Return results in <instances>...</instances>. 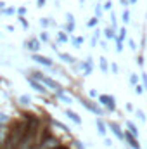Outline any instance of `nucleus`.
<instances>
[{"label":"nucleus","mask_w":147,"mask_h":149,"mask_svg":"<svg viewBox=\"0 0 147 149\" xmlns=\"http://www.w3.org/2000/svg\"><path fill=\"white\" fill-rule=\"evenodd\" d=\"M81 106H85L88 111L94 113L95 116H104V111H102V108H99L95 102H92V101H90V99H87V97H81Z\"/></svg>","instance_id":"1"},{"label":"nucleus","mask_w":147,"mask_h":149,"mask_svg":"<svg viewBox=\"0 0 147 149\" xmlns=\"http://www.w3.org/2000/svg\"><path fill=\"white\" fill-rule=\"evenodd\" d=\"M97 99H99V102H101L104 108H107L109 111H116V99H114L112 95H106V94H102V95H99Z\"/></svg>","instance_id":"2"},{"label":"nucleus","mask_w":147,"mask_h":149,"mask_svg":"<svg viewBox=\"0 0 147 149\" xmlns=\"http://www.w3.org/2000/svg\"><path fill=\"white\" fill-rule=\"evenodd\" d=\"M26 80H28V83L33 87V90H35V92H38V94H43V95H47V94H49V88H47L43 83H40V81H37V80H33L31 76H26Z\"/></svg>","instance_id":"3"},{"label":"nucleus","mask_w":147,"mask_h":149,"mask_svg":"<svg viewBox=\"0 0 147 149\" xmlns=\"http://www.w3.org/2000/svg\"><path fill=\"white\" fill-rule=\"evenodd\" d=\"M31 59L38 63V64H43V66H47V68H54V63H52V59L50 57H47V56H40V54H33L31 56Z\"/></svg>","instance_id":"4"},{"label":"nucleus","mask_w":147,"mask_h":149,"mask_svg":"<svg viewBox=\"0 0 147 149\" xmlns=\"http://www.w3.org/2000/svg\"><path fill=\"white\" fill-rule=\"evenodd\" d=\"M107 127L112 130V134H114L119 141H125V132L121 130V127H119V123H118V121H109V123H107Z\"/></svg>","instance_id":"5"},{"label":"nucleus","mask_w":147,"mask_h":149,"mask_svg":"<svg viewBox=\"0 0 147 149\" xmlns=\"http://www.w3.org/2000/svg\"><path fill=\"white\" fill-rule=\"evenodd\" d=\"M42 83H43V85H47L49 88H54L55 92H61V90H64V88L61 87V83H59V81H55V80H52V78H49V76H43Z\"/></svg>","instance_id":"6"},{"label":"nucleus","mask_w":147,"mask_h":149,"mask_svg":"<svg viewBox=\"0 0 147 149\" xmlns=\"http://www.w3.org/2000/svg\"><path fill=\"white\" fill-rule=\"evenodd\" d=\"M24 47H26V49H30L31 52H37V50H40L42 43H40V40H38V38H30V40H26V42H24Z\"/></svg>","instance_id":"7"},{"label":"nucleus","mask_w":147,"mask_h":149,"mask_svg":"<svg viewBox=\"0 0 147 149\" xmlns=\"http://www.w3.org/2000/svg\"><path fill=\"white\" fill-rule=\"evenodd\" d=\"M81 70H83V76H90V74H92L94 66H92V57H90V56L87 57V61L81 63Z\"/></svg>","instance_id":"8"},{"label":"nucleus","mask_w":147,"mask_h":149,"mask_svg":"<svg viewBox=\"0 0 147 149\" xmlns=\"http://www.w3.org/2000/svg\"><path fill=\"white\" fill-rule=\"evenodd\" d=\"M125 141L128 142V146H130L132 149H140V144H139V139H137V137H133L132 134L125 132Z\"/></svg>","instance_id":"9"},{"label":"nucleus","mask_w":147,"mask_h":149,"mask_svg":"<svg viewBox=\"0 0 147 149\" xmlns=\"http://www.w3.org/2000/svg\"><path fill=\"white\" fill-rule=\"evenodd\" d=\"M95 127H97V132H99L102 137H106V132H107V125L104 123V120H102V118H97V120H95Z\"/></svg>","instance_id":"10"},{"label":"nucleus","mask_w":147,"mask_h":149,"mask_svg":"<svg viewBox=\"0 0 147 149\" xmlns=\"http://www.w3.org/2000/svg\"><path fill=\"white\" fill-rule=\"evenodd\" d=\"M125 125H126V128H128L126 132H128V134H132L133 137H137V139H139V128H137V125H135L133 121H130V120H126V121H125Z\"/></svg>","instance_id":"11"},{"label":"nucleus","mask_w":147,"mask_h":149,"mask_svg":"<svg viewBox=\"0 0 147 149\" xmlns=\"http://www.w3.org/2000/svg\"><path fill=\"white\" fill-rule=\"evenodd\" d=\"M66 116H68L71 121H74L76 125H81V118H80V114H78V113H74L73 109H66Z\"/></svg>","instance_id":"12"},{"label":"nucleus","mask_w":147,"mask_h":149,"mask_svg":"<svg viewBox=\"0 0 147 149\" xmlns=\"http://www.w3.org/2000/svg\"><path fill=\"white\" fill-rule=\"evenodd\" d=\"M57 56H59V59H62L64 63H69V64H73L74 61H76V59H74L71 54H66V52H59Z\"/></svg>","instance_id":"13"},{"label":"nucleus","mask_w":147,"mask_h":149,"mask_svg":"<svg viewBox=\"0 0 147 149\" xmlns=\"http://www.w3.org/2000/svg\"><path fill=\"white\" fill-rule=\"evenodd\" d=\"M50 123H52V127H54V128H59V130H62V132H66V134L69 132V128H68V127H66L64 123L57 121V120H50Z\"/></svg>","instance_id":"14"},{"label":"nucleus","mask_w":147,"mask_h":149,"mask_svg":"<svg viewBox=\"0 0 147 149\" xmlns=\"http://www.w3.org/2000/svg\"><path fill=\"white\" fill-rule=\"evenodd\" d=\"M104 37L107 38V40H116V38H118L116 30H112V28H106V30H104Z\"/></svg>","instance_id":"15"},{"label":"nucleus","mask_w":147,"mask_h":149,"mask_svg":"<svg viewBox=\"0 0 147 149\" xmlns=\"http://www.w3.org/2000/svg\"><path fill=\"white\" fill-rule=\"evenodd\" d=\"M57 42H59V43H68V42H69V37H68V33H64V31L57 33Z\"/></svg>","instance_id":"16"},{"label":"nucleus","mask_w":147,"mask_h":149,"mask_svg":"<svg viewBox=\"0 0 147 149\" xmlns=\"http://www.w3.org/2000/svg\"><path fill=\"white\" fill-rule=\"evenodd\" d=\"M83 42H85V38L83 37L71 38V43H73V47H76V49H80V45H83Z\"/></svg>","instance_id":"17"},{"label":"nucleus","mask_w":147,"mask_h":149,"mask_svg":"<svg viewBox=\"0 0 147 149\" xmlns=\"http://www.w3.org/2000/svg\"><path fill=\"white\" fill-rule=\"evenodd\" d=\"M99 61H101V63H99V66H101V70H102L104 73H107V70H109V66H107V59H106V57H101Z\"/></svg>","instance_id":"18"},{"label":"nucleus","mask_w":147,"mask_h":149,"mask_svg":"<svg viewBox=\"0 0 147 149\" xmlns=\"http://www.w3.org/2000/svg\"><path fill=\"white\" fill-rule=\"evenodd\" d=\"M121 21H123L125 24H128V23H130V10H128V9H125V10H123V14H121Z\"/></svg>","instance_id":"19"},{"label":"nucleus","mask_w":147,"mask_h":149,"mask_svg":"<svg viewBox=\"0 0 147 149\" xmlns=\"http://www.w3.org/2000/svg\"><path fill=\"white\" fill-rule=\"evenodd\" d=\"M118 33H119V35H118L116 40H119V42H125V40H126V33H128V31H126V28H121Z\"/></svg>","instance_id":"20"},{"label":"nucleus","mask_w":147,"mask_h":149,"mask_svg":"<svg viewBox=\"0 0 147 149\" xmlns=\"http://www.w3.org/2000/svg\"><path fill=\"white\" fill-rule=\"evenodd\" d=\"M74 28H76L74 23H66V26H64V33H69V35H71V33H74Z\"/></svg>","instance_id":"21"},{"label":"nucleus","mask_w":147,"mask_h":149,"mask_svg":"<svg viewBox=\"0 0 147 149\" xmlns=\"http://www.w3.org/2000/svg\"><path fill=\"white\" fill-rule=\"evenodd\" d=\"M57 97H59V99H62L64 102H68V104H71V97H68V95H64V90H61V92H57Z\"/></svg>","instance_id":"22"},{"label":"nucleus","mask_w":147,"mask_h":149,"mask_svg":"<svg viewBox=\"0 0 147 149\" xmlns=\"http://www.w3.org/2000/svg\"><path fill=\"white\" fill-rule=\"evenodd\" d=\"M130 83L135 87V85H139V74L137 73H132L130 74Z\"/></svg>","instance_id":"23"},{"label":"nucleus","mask_w":147,"mask_h":149,"mask_svg":"<svg viewBox=\"0 0 147 149\" xmlns=\"http://www.w3.org/2000/svg\"><path fill=\"white\" fill-rule=\"evenodd\" d=\"M19 23H21V26H23L24 30H28V28H30V23H28V19H26V17L19 16Z\"/></svg>","instance_id":"24"},{"label":"nucleus","mask_w":147,"mask_h":149,"mask_svg":"<svg viewBox=\"0 0 147 149\" xmlns=\"http://www.w3.org/2000/svg\"><path fill=\"white\" fill-rule=\"evenodd\" d=\"M40 24H42L43 28H49V26L52 24V21H50L49 17H42V19H40Z\"/></svg>","instance_id":"25"},{"label":"nucleus","mask_w":147,"mask_h":149,"mask_svg":"<svg viewBox=\"0 0 147 149\" xmlns=\"http://www.w3.org/2000/svg\"><path fill=\"white\" fill-rule=\"evenodd\" d=\"M97 24H99V19H97V17H92V19H88V23H87L88 28H95Z\"/></svg>","instance_id":"26"},{"label":"nucleus","mask_w":147,"mask_h":149,"mask_svg":"<svg viewBox=\"0 0 147 149\" xmlns=\"http://www.w3.org/2000/svg\"><path fill=\"white\" fill-rule=\"evenodd\" d=\"M19 101H21V104L28 106V104L31 102V97H30V95H21V97H19Z\"/></svg>","instance_id":"27"},{"label":"nucleus","mask_w":147,"mask_h":149,"mask_svg":"<svg viewBox=\"0 0 147 149\" xmlns=\"http://www.w3.org/2000/svg\"><path fill=\"white\" fill-rule=\"evenodd\" d=\"M94 12H95V17H97V19H101V17H102V7H101V5H95Z\"/></svg>","instance_id":"28"},{"label":"nucleus","mask_w":147,"mask_h":149,"mask_svg":"<svg viewBox=\"0 0 147 149\" xmlns=\"http://www.w3.org/2000/svg\"><path fill=\"white\" fill-rule=\"evenodd\" d=\"M133 92H135L137 95H142V94L146 92V88H144V87H142V85L139 83V85H135V90H133Z\"/></svg>","instance_id":"29"},{"label":"nucleus","mask_w":147,"mask_h":149,"mask_svg":"<svg viewBox=\"0 0 147 149\" xmlns=\"http://www.w3.org/2000/svg\"><path fill=\"white\" fill-rule=\"evenodd\" d=\"M38 40H40V42H43V43H47L50 38H49V35H47V31H42V33H40V37H38Z\"/></svg>","instance_id":"30"},{"label":"nucleus","mask_w":147,"mask_h":149,"mask_svg":"<svg viewBox=\"0 0 147 149\" xmlns=\"http://www.w3.org/2000/svg\"><path fill=\"white\" fill-rule=\"evenodd\" d=\"M135 114H137V118H139V121H142V123H144V121L147 120V116H146V114H144L142 111H140V109H137V113H135Z\"/></svg>","instance_id":"31"},{"label":"nucleus","mask_w":147,"mask_h":149,"mask_svg":"<svg viewBox=\"0 0 147 149\" xmlns=\"http://www.w3.org/2000/svg\"><path fill=\"white\" fill-rule=\"evenodd\" d=\"M3 14H5V16H14V14H16V9H14V7H5Z\"/></svg>","instance_id":"32"},{"label":"nucleus","mask_w":147,"mask_h":149,"mask_svg":"<svg viewBox=\"0 0 147 149\" xmlns=\"http://www.w3.org/2000/svg\"><path fill=\"white\" fill-rule=\"evenodd\" d=\"M140 78H142V87H144V88L147 90V73H146V71H142Z\"/></svg>","instance_id":"33"},{"label":"nucleus","mask_w":147,"mask_h":149,"mask_svg":"<svg viewBox=\"0 0 147 149\" xmlns=\"http://www.w3.org/2000/svg\"><path fill=\"white\" fill-rule=\"evenodd\" d=\"M116 52H123V42H119V40H116Z\"/></svg>","instance_id":"34"},{"label":"nucleus","mask_w":147,"mask_h":149,"mask_svg":"<svg viewBox=\"0 0 147 149\" xmlns=\"http://www.w3.org/2000/svg\"><path fill=\"white\" fill-rule=\"evenodd\" d=\"M137 64H139L140 68H144V56H142V54L137 56Z\"/></svg>","instance_id":"35"},{"label":"nucleus","mask_w":147,"mask_h":149,"mask_svg":"<svg viewBox=\"0 0 147 149\" xmlns=\"http://www.w3.org/2000/svg\"><path fill=\"white\" fill-rule=\"evenodd\" d=\"M111 9H112V2H111V0H107V2L104 3V10H111Z\"/></svg>","instance_id":"36"},{"label":"nucleus","mask_w":147,"mask_h":149,"mask_svg":"<svg viewBox=\"0 0 147 149\" xmlns=\"http://www.w3.org/2000/svg\"><path fill=\"white\" fill-rule=\"evenodd\" d=\"M17 14L24 17V14H26V7H19V9H17Z\"/></svg>","instance_id":"37"},{"label":"nucleus","mask_w":147,"mask_h":149,"mask_svg":"<svg viewBox=\"0 0 147 149\" xmlns=\"http://www.w3.org/2000/svg\"><path fill=\"white\" fill-rule=\"evenodd\" d=\"M111 70H112V73H118V71H119V68H118L116 63H111Z\"/></svg>","instance_id":"38"},{"label":"nucleus","mask_w":147,"mask_h":149,"mask_svg":"<svg viewBox=\"0 0 147 149\" xmlns=\"http://www.w3.org/2000/svg\"><path fill=\"white\" fill-rule=\"evenodd\" d=\"M104 146L106 148H112V141L111 139H104Z\"/></svg>","instance_id":"39"},{"label":"nucleus","mask_w":147,"mask_h":149,"mask_svg":"<svg viewBox=\"0 0 147 149\" xmlns=\"http://www.w3.org/2000/svg\"><path fill=\"white\" fill-rule=\"evenodd\" d=\"M128 43H130V49H132V50H137V43H135L133 40H128Z\"/></svg>","instance_id":"40"},{"label":"nucleus","mask_w":147,"mask_h":149,"mask_svg":"<svg viewBox=\"0 0 147 149\" xmlns=\"http://www.w3.org/2000/svg\"><path fill=\"white\" fill-rule=\"evenodd\" d=\"M119 3H121V5H123L125 9H126V7L130 5V0H119Z\"/></svg>","instance_id":"41"},{"label":"nucleus","mask_w":147,"mask_h":149,"mask_svg":"<svg viewBox=\"0 0 147 149\" xmlns=\"http://www.w3.org/2000/svg\"><path fill=\"white\" fill-rule=\"evenodd\" d=\"M5 121H7V118H5V114H2V113H0V125L3 127V123H5Z\"/></svg>","instance_id":"42"},{"label":"nucleus","mask_w":147,"mask_h":149,"mask_svg":"<svg viewBox=\"0 0 147 149\" xmlns=\"http://www.w3.org/2000/svg\"><path fill=\"white\" fill-rule=\"evenodd\" d=\"M45 2H47V0H37V5H38V7H43V5H45Z\"/></svg>","instance_id":"43"},{"label":"nucleus","mask_w":147,"mask_h":149,"mask_svg":"<svg viewBox=\"0 0 147 149\" xmlns=\"http://www.w3.org/2000/svg\"><path fill=\"white\" fill-rule=\"evenodd\" d=\"M55 149H71V148H69L68 144H61V146H57Z\"/></svg>","instance_id":"44"},{"label":"nucleus","mask_w":147,"mask_h":149,"mask_svg":"<svg viewBox=\"0 0 147 149\" xmlns=\"http://www.w3.org/2000/svg\"><path fill=\"white\" fill-rule=\"evenodd\" d=\"M5 10V2H0V12H3Z\"/></svg>","instance_id":"45"},{"label":"nucleus","mask_w":147,"mask_h":149,"mask_svg":"<svg viewBox=\"0 0 147 149\" xmlns=\"http://www.w3.org/2000/svg\"><path fill=\"white\" fill-rule=\"evenodd\" d=\"M74 146H76V149H85L83 146H81V142H74Z\"/></svg>","instance_id":"46"},{"label":"nucleus","mask_w":147,"mask_h":149,"mask_svg":"<svg viewBox=\"0 0 147 149\" xmlns=\"http://www.w3.org/2000/svg\"><path fill=\"white\" fill-rule=\"evenodd\" d=\"M90 97H99V95H97V92H95V90H90Z\"/></svg>","instance_id":"47"},{"label":"nucleus","mask_w":147,"mask_h":149,"mask_svg":"<svg viewBox=\"0 0 147 149\" xmlns=\"http://www.w3.org/2000/svg\"><path fill=\"white\" fill-rule=\"evenodd\" d=\"M97 40H99V38H95V37L92 38V47H95V45H97Z\"/></svg>","instance_id":"48"},{"label":"nucleus","mask_w":147,"mask_h":149,"mask_svg":"<svg viewBox=\"0 0 147 149\" xmlns=\"http://www.w3.org/2000/svg\"><path fill=\"white\" fill-rule=\"evenodd\" d=\"M126 111H133V106L132 104H126Z\"/></svg>","instance_id":"49"},{"label":"nucleus","mask_w":147,"mask_h":149,"mask_svg":"<svg viewBox=\"0 0 147 149\" xmlns=\"http://www.w3.org/2000/svg\"><path fill=\"white\" fill-rule=\"evenodd\" d=\"M94 37H95V38H99V37H101V31H99V30H95V33H94Z\"/></svg>","instance_id":"50"},{"label":"nucleus","mask_w":147,"mask_h":149,"mask_svg":"<svg viewBox=\"0 0 147 149\" xmlns=\"http://www.w3.org/2000/svg\"><path fill=\"white\" fill-rule=\"evenodd\" d=\"M137 2H139V0H130V3H137Z\"/></svg>","instance_id":"51"}]
</instances>
